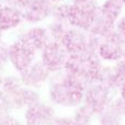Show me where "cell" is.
I'll use <instances>...</instances> for the list:
<instances>
[{
    "mask_svg": "<svg viewBox=\"0 0 125 125\" xmlns=\"http://www.w3.org/2000/svg\"><path fill=\"white\" fill-rule=\"evenodd\" d=\"M54 2L51 0H30L22 10L23 19L30 23H39L52 15Z\"/></svg>",
    "mask_w": 125,
    "mask_h": 125,
    "instance_id": "ba28073f",
    "label": "cell"
},
{
    "mask_svg": "<svg viewBox=\"0 0 125 125\" xmlns=\"http://www.w3.org/2000/svg\"><path fill=\"white\" fill-rule=\"evenodd\" d=\"M115 29L125 37V14L122 15V17L117 20L116 24H115Z\"/></svg>",
    "mask_w": 125,
    "mask_h": 125,
    "instance_id": "7402d4cb",
    "label": "cell"
},
{
    "mask_svg": "<svg viewBox=\"0 0 125 125\" xmlns=\"http://www.w3.org/2000/svg\"><path fill=\"white\" fill-rule=\"evenodd\" d=\"M54 119L53 109L44 104H34L26 113L29 125H53Z\"/></svg>",
    "mask_w": 125,
    "mask_h": 125,
    "instance_id": "30bf717a",
    "label": "cell"
},
{
    "mask_svg": "<svg viewBox=\"0 0 125 125\" xmlns=\"http://www.w3.org/2000/svg\"><path fill=\"white\" fill-rule=\"evenodd\" d=\"M42 51V62L47 67L48 70L54 73L64 70L69 53L61 42L52 40Z\"/></svg>",
    "mask_w": 125,
    "mask_h": 125,
    "instance_id": "52a82bcc",
    "label": "cell"
},
{
    "mask_svg": "<svg viewBox=\"0 0 125 125\" xmlns=\"http://www.w3.org/2000/svg\"><path fill=\"white\" fill-rule=\"evenodd\" d=\"M52 2H54V3H58V2H64V1H67V0H51Z\"/></svg>",
    "mask_w": 125,
    "mask_h": 125,
    "instance_id": "484cf974",
    "label": "cell"
},
{
    "mask_svg": "<svg viewBox=\"0 0 125 125\" xmlns=\"http://www.w3.org/2000/svg\"><path fill=\"white\" fill-rule=\"evenodd\" d=\"M98 55L102 61L116 62L125 56V37L115 29L99 39Z\"/></svg>",
    "mask_w": 125,
    "mask_h": 125,
    "instance_id": "5b68a950",
    "label": "cell"
},
{
    "mask_svg": "<svg viewBox=\"0 0 125 125\" xmlns=\"http://www.w3.org/2000/svg\"><path fill=\"white\" fill-rule=\"evenodd\" d=\"M125 3L122 0H104L100 4V12L110 21L116 24L117 20L123 15Z\"/></svg>",
    "mask_w": 125,
    "mask_h": 125,
    "instance_id": "9a60e30c",
    "label": "cell"
},
{
    "mask_svg": "<svg viewBox=\"0 0 125 125\" xmlns=\"http://www.w3.org/2000/svg\"><path fill=\"white\" fill-rule=\"evenodd\" d=\"M113 30H115V23L106 19L99 10L97 17L94 18L91 26L89 28L88 32L93 36H97L100 39V37L105 36L106 34L112 32Z\"/></svg>",
    "mask_w": 125,
    "mask_h": 125,
    "instance_id": "5bb4252c",
    "label": "cell"
},
{
    "mask_svg": "<svg viewBox=\"0 0 125 125\" xmlns=\"http://www.w3.org/2000/svg\"><path fill=\"white\" fill-rule=\"evenodd\" d=\"M23 80L26 82V84L31 86H39L42 82H44L48 78L51 71L47 69V67L42 62H35L34 65H31L26 70L23 71Z\"/></svg>",
    "mask_w": 125,
    "mask_h": 125,
    "instance_id": "4fadbf2b",
    "label": "cell"
},
{
    "mask_svg": "<svg viewBox=\"0 0 125 125\" xmlns=\"http://www.w3.org/2000/svg\"><path fill=\"white\" fill-rule=\"evenodd\" d=\"M70 3V11L68 17L69 25L88 31L100 10L98 0H92L86 3Z\"/></svg>",
    "mask_w": 125,
    "mask_h": 125,
    "instance_id": "8992f818",
    "label": "cell"
},
{
    "mask_svg": "<svg viewBox=\"0 0 125 125\" xmlns=\"http://www.w3.org/2000/svg\"><path fill=\"white\" fill-rule=\"evenodd\" d=\"M114 91L116 90L108 83L95 80L87 86L83 102L92 109L95 115H98L114 100Z\"/></svg>",
    "mask_w": 125,
    "mask_h": 125,
    "instance_id": "277c9868",
    "label": "cell"
},
{
    "mask_svg": "<svg viewBox=\"0 0 125 125\" xmlns=\"http://www.w3.org/2000/svg\"><path fill=\"white\" fill-rule=\"evenodd\" d=\"M88 82L78 76L64 70L51 84V100L55 104L66 108H76L83 102Z\"/></svg>",
    "mask_w": 125,
    "mask_h": 125,
    "instance_id": "6da1fadb",
    "label": "cell"
},
{
    "mask_svg": "<svg viewBox=\"0 0 125 125\" xmlns=\"http://www.w3.org/2000/svg\"><path fill=\"white\" fill-rule=\"evenodd\" d=\"M35 53L36 51H34L32 47H30L20 40L18 43L11 46L10 51H9V56H10L15 68L23 73L32 65Z\"/></svg>",
    "mask_w": 125,
    "mask_h": 125,
    "instance_id": "9c48e42d",
    "label": "cell"
},
{
    "mask_svg": "<svg viewBox=\"0 0 125 125\" xmlns=\"http://www.w3.org/2000/svg\"><path fill=\"white\" fill-rule=\"evenodd\" d=\"M53 125H76L73 116L71 117H55L53 121Z\"/></svg>",
    "mask_w": 125,
    "mask_h": 125,
    "instance_id": "ffe728a7",
    "label": "cell"
},
{
    "mask_svg": "<svg viewBox=\"0 0 125 125\" xmlns=\"http://www.w3.org/2000/svg\"><path fill=\"white\" fill-rule=\"evenodd\" d=\"M70 2H58V3L54 4V8L52 11L53 20L62 22H67L68 23V17H69V11H70ZM69 24V23H68Z\"/></svg>",
    "mask_w": 125,
    "mask_h": 125,
    "instance_id": "d6986e66",
    "label": "cell"
},
{
    "mask_svg": "<svg viewBox=\"0 0 125 125\" xmlns=\"http://www.w3.org/2000/svg\"><path fill=\"white\" fill-rule=\"evenodd\" d=\"M69 24L67 22H62V21H56L53 20V22L47 26V32L50 34L51 40L53 41H58L61 42L62 39L64 37L65 33L69 29Z\"/></svg>",
    "mask_w": 125,
    "mask_h": 125,
    "instance_id": "ac0fdd59",
    "label": "cell"
},
{
    "mask_svg": "<svg viewBox=\"0 0 125 125\" xmlns=\"http://www.w3.org/2000/svg\"><path fill=\"white\" fill-rule=\"evenodd\" d=\"M0 31H1V30H0Z\"/></svg>",
    "mask_w": 125,
    "mask_h": 125,
    "instance_id": "f1b7e54d",
    "label": "cell"
},
{
    "mask_svg": "<svg viewBox=\"0 0 125 125\" xmlns=\"http://www.w3.org/2000/svg\"><path fill=\"white\" fill-rule=\"evenodd\" d=\"M61 43L69 54H76V53L98 54L99 37L91 35L88 31L69 26Z\"/></svg>",
    "mask_w": 125,
    "mask_h": 125,
    "instance_id": "3957f363",
    "label": "cell"
},
{
    "mask_svg": "<svg viewBox=\"0 0 125 125\" xmlns=\"http://www.w3.org/2000/svg\"><path fill=\"white\" fill-rule=\"evenodd\" d=\"M102 67V59L98 54L76 53L69 54L64 70L71 75L78 76L90 83L99 80Z\"/></svg>",
    "mask_w": 125,
    "mask_h": 125,
    "instance_id": "7a4b0ae2",
    "label": "cell"
},
{
    "mask_svg": "<svg viewBox=\"0 0 125 125\" xmlns=\"http://www.w3.org/2000/svg\"><path fill=\"white\" fill-rule=\"evenodd\" d=\"M119 90H120V97H121L122 99L125 100V82L122 84L121 87H120Z\"/></svg>",
    "mask_w": 125,
    "mask_h": 125,
    "instance_id": "603a6c76",
    "label": "cell"
},
{
    "mask_svg": "<svg viewBox=\"0 0 125 125\" xmlns=\"http://www.w3.org/2000/svg\"><path fill=\"white\" fill-rule=\"evenodd\" d=\"M89 1H92V0H70V2L73 3H86Z\"/></svg>",
    "mask_w": 125,
    "mask_h": 125,
    "instance_id": "d4e9b609",
    "label": "cell"
},
{
    "mask_svg": "<svg viewBox=\"0 0 125 125\" xmlns=\"http://www.w3.org/2000/svg\"><path fill=\"white\" fill-rule=\"evenodd\" d=\"M9 6H14V7H18V0H3ZM19 8V7H18Z\"/></svg>",
    "mask_w": 125,
    "mask_h": 125,
    "instance_id": "cb8c5ba5",
    "label": "cell"
},
{
    "mask_svg": "<svg viewBox=\"0 0 125 125\" xmlns=\"http://www.w3.org/2000/svg\"><path fill=\"white\" fill-rule=\"evenodd\" d=\"M122 1H123V2H124V3H125V0H122Z\"/></svg>",
    "mask_w": 125,
    "mask_h": 125,
    "instance_id": "83f0119b",
    "label": "cell"
},
{
    "mask_svg": "<svg viewBox=\"0 0 125 125\" xmlns=\"http://www.w3.org/2000/svg\"><path fill=\"white\" fill-rule=\"evenodd\" d=\"M22 42L32 47L34 51L43 50L45 45L50 41H52L50 37V34L47 32V29L43 28H33L29 30L25 34L22 36Z\"/></svg>",
    "mask_w": 125,
    "mask_h": 125,
    "instance_id": "7c38bea8",
    "label": "cell"
},
{
    "mask_svg": "<svg viewBox=\"0 0 125 125\" xmlns=\"http://www.w3.org/2000/svg\"><path fill=\"white\" fill-rule=\"evenodd\" d=\"M76 108L77 109L73 115V119L76 125H91L92 117L95 115L92 109L84 102H82L81 104H79Z\"/></svg>",
    "mask_w": 125,
    "mask_h": 125,
    "instance_id": "e0dca14e",
    "label": "cell"
},
{
    "mask_svg": "<svg viewBox=\"0 0 125 125\" xmlns=\"http://www.w3.org/2000/svg\"><path fill=\"white\" fill-rule=\"evenodd\" d=\"M112 102L115 105V108L119 110V112L122 114V116H125V100L122 99L121 97H119L117 99L113 100Z\"/></svg>",
    "mask_w": 125,
    "mask_h": 125,
    "instance_id": "44dd1931",
    "label": "cell"
},
{
    "mask_svg": "<svg viewBox=\"0 0 125 125\" xmlns=\"http://www.w3.org/2000/svg\"><path fill=\"white\" fill-rule=\"evenodd\" d=\"M2 2H3V0H0V8H1V4H2Z\"/></svg>",
    "mask_w": 125,
    "mask_h": 125,
    "instance_id": "4316f807",
    "label": "cell"
},
{
    "mask_svg": "<svg viewBox=\"0 0 125 125\" xmlns=\"http://www.w3.org/2000/svg\"><path fill=\"white\" fill-rule=\"evenodd\" d=\"M100 125H122V114L119 112L113 102L98 114Z\"/></svg>",
    "mask_w": 125,
    "mask_h": 125,
    "instance_id": "2e32d148",
    "label": "cell"
},
{
    "mask_svg": "<svg viewBox=\"0 0 125 125\" xmlns=\"http://www.w3.org/2000/svg\"><path fill=\"white\" fill-rule=\"evenodd\" d=\"M23 20L22 10L14 6H1L0 8V30L15 28Z\"/></svg>",
    "mask_w": 125,
    "mask_h": 125,
    "instance_id": "8fae6325",
    "label": "cell"
}]
</instances>
